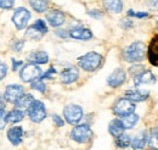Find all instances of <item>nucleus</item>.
Returning <instances> with one entry per match:
<instances>
[{
	"instance_id": "1",
	"label": "nucleus",
	"mask_w": 158,
	"mask_h": 150,
	"mask_svg": "<svg viewBox=\"0 0 158 150\" xmlns=\"http://www.w3.org/2000/svg\"><path fill=\"white\" fill-rule=\"evenodd\" d=\"M145 50H146V46L142 42H134L128 48H125V50L123 53L124 60L128 62L142 61L145 57Z\"/></svg>"
},
{
	"instance_id": "4",
	"label": "nucleus",
	"mask_w": 158,
	"mask_h": 150,
	"mask_svg": "<svg viewBox=\"0 0 158 150\" xmlns=\"http://www.w3.org/2000/svg\"><path fill=\"white\" fill-rule=\"evenodd\" d=\"M91 137H93L91 128L89 127V125H85V123L76 126L71 132V138L77 143H86L91 139Z\"/></svg>"
},
{
	"instance_id": "7",
	"label": "nucleus",
	"mask_w": 158,
	"mask_h": 150,
	"mask_svg": "<svg viewBox=\"0 0 158 150\" xmlns=\"http://www.w3.org/2000/svg\"><path fill=\"white\" fill-rule=\"evenodd\" d=\"M63 116L69 125H77L83 117V109L78 105H68L63 110Z\"/></svg>"
},
{
	"instance_id": "15",
	"label": "nucleus",
	"mask_w": 158,
	"mask_h": 150,
	"mask_svg": "<svg viewBox=\"0 0 158 150\" xmlns=\"http://www.w3.org/2000/svg\"><path fill=\"white\" fill-rule=\"evenodd\" d=\"M22 137H23V130L22 127H12L7 131V138L9 140L14 144V145H19L22 142Z\"/></svg>"
},
{
	"instance_id": "16",
	"label": "nucleus",
	"mask_w": 158,
	"mask_h": 150,
	"mask_svg": "<svg viewBox=\"0 0 158 150\" xmlns=\"http://www.w3.org/2000/svg\"><path fill=\"white\" fill-rule=\"evenodd\" d=\"M148 59L152 65L158 64V36L153 37L148 46Z\"/></svg>"
},
{
	"instance_id": "33",
	"label": "nucleus",
	"mask_w": 158,
	"mask_h": 150,
	"mask_svg": "<svg viewBox=\"0 0 158 150\" xmlns=\"http://www.w3.org/2000/svg\"><path fill=\"white\" fill-rule=\"evenodd\" d=\"M23 45H24V42L23 40H19V39H16L14 43H12V50L14 51H21V49L23 48Z\"/></svg>"
},
{
	"instance_id": "8",
	"label": "nucleus",
	"mask_w": 158,
	"mask_h": 150,
	"mask_svg": "<svg viewBox=\"0 0 158 150\" xmlns=\"http://www.w3.org/2000/svg\"><path fill=\"white\" fill-rule=\"evenodd\" d=\"M29 19H31V12L24 7L16 9L14 15H12V22L15 23L17 29H24Z\"/></svg>"
},
{
	"instance_id": "39",
	"label": "nucleus",
	"mask_w": 158,
	"mask_h": 150,
	"mask_svg": "<svg viewBox=\"0 0 158 150\" xmlns=\"http://www.w3.org/2000/svg\"><path fill=\"white\" fill-rule=\"evenodd\" d=\"M122 26H123L125 29H128V28H130V27L133 26V21H131V20H125V21H123Z\"/></svg>"
},
{
	"instance_id": "13",
	"label": "nucleus",
	"mask_w": 158,
	"mask_h": 150,
	"mask_svg": "<svg viewBox=\"0 0 158 150\" xmlns=\"http://www.w3.org/2000/svg\"><path fill=\"white\" fill-rule=\"evenodd\" d=\"M156 82V77L151 71H142L134 77V84L138 87L140 84H152Z\"/></svg>"
},
{
	"instance_id": "3",
	"label": "nucleus",
	"mask_w": 158,
	"mask_h": 150,
	"mask_svg": "<svg viewBox=\"0 0 158 150\" xmlns=\"http://www.w3.org/2000/svg\"><path fill=\"white\" fill-rule=\"evenodd\" d=\"M40 76H41V68L35 64L24 65L20 72L21 79L24 83H32L33 81L40 78Z\"/></svg>"
},
{
	"instance_id": "23",
	"label": "nucleus",
	"mask_w": 158,
	"mask_h": 150,
	"mask_svg": "<svg viewBox=\"0 0 158 150\" xmlns=\"http://www.w3.org/2000/svg\"><path fill=\"white\" fill-rule=\"evenodd\" d=\"M122 122H123V126H124V128L127 130H130V128H133L136 123H138L139 121V116L138 115H135V113H130V115H127V116H123V118L120 120Z\"/></svg>"
},
{
	"instance_id": "30",
	"label": "nucleus",
	"mask_w": 158,
	"mask_h": 150,
	"mask_svg": "<svg viewBox=\"0 0 158 150\" xmlns=\"http://www.w3.org/2000/svg\"><path fill=\"white\" fill-rule=\"evenodd\" d=\"M27 37L32 38V39H35V40H39L40 38L43 37V34L40 33V32H38L33 26H31L29 28H28V31H27V34H26Z\"/></svg>"
},
{
	"instance_id": "2",
	"label": "nucleus",
	"mask_w": 158,
	"mask_h": 150,
	"mask_svg": "<svg viewBox=\"0 0 158 150\" xmlns=\"http://www.w3.org/2000/svg\"><path fill=\"white\" fill-rule=\"evenodd\" d=\"M101 64H102V56L98 53H94V51L85 54L84 56L79 57L78 60L79 67L85 70V71H89V72L98 70L101 66Z\"/></svg>"
},
{
	"instance_id": "11",
	"label": "nucleus",
	"mask_w": 158,
	"mask_h": 150,
	"mask_svg": "<svg viewBox=\"0 0 158 150\" xmlns=\"http://www.w3.org/2000/svg\"><path fill=\"white\" fill-rule=\"evenodd\" d=\"M46 20L52 26V27H60L61 24L64 23L66 21V16L62 11L60 10H51L50 12L46 14Z\"/></svg>"
},
{
	"instance_id": "37",
	"label": "nucleus",
	"mask_w": 158,
	"mask_h": 150,
	"mask_svg": "<svg viewBox=\"0 0 158 150\" xmlns=\"http://www.w3.org/2000/svg\"><path fill=\"white\" fill-rule=\"evenodd\" d=\"M52 120H54V122L57 125V127H62V126L64 125V121L60 117L59 115H54V116H52Z\"/></svg>"
},
{
	"instance_id": "31",
	"label": "nucleus",
	"mask_w": 158,
	"mask_h": 150,
	"mask_svg": "<svg viewBox=\"0 0 158 150\" xmlns=\"http://www.w3.org/2000/svg\"><path fill=\"white\" fill-rule=\"evenodd\" d=\"M14 4H15V0H1L0 9H5V10L12 9L14 7Z\"/></svg>"
},
{
	"instance_id": "34",
	"label": "nucleus",
	"mask_w": 158,
	"mask_h": 150,
	"mask_svg": "<svg viewBox=\"0 0 158 150\" xmlns=\"http://www.w3.org/2000/svg\"><path fill=\"white\" fill-rule=\"evenodd\" d=\"M6 113L4 110L0 111V131L5 128V125H6Z\"/></svg>"
},
{
	"instance_id": "10",
	"label": "nucleus",
	"mask_w": 158,
	"mask_h": 150,
	"mask_svg": "<svg viewBox=\"0 0 158 150\" xmlns=\"http://www.w3.org/2000/svg\"><path fill=\"white\" fill-rule=\"evenodd\" d=\"M125 78H127V73L123 68H116L107 79V83L110 87L112 88H117L119 86H122L124 82H125Z\"/></svg>"
},
{
	"instance_id": "42",
	"label": "nucleus",
	"mask_w": 158,
	"mask_h": 150,
	"mask_svg": "<svg viewBox=\"0 0 158 150\" xmlns=\"http://www.w3.org/2000/svg\"><path fill=\"white\" fill-rule=\"evenodd\" d=\"M56 34L57 36H60L61 38H66L67 36H69L67 32H64V31H56Z\"/></svg>"
},
{
	"instance_id": "18",
	"label": "nucleus",
	"mask_w": 158,
	"mask_h": 150,
	"mask_svg": "<svg viewBox=\"0 0 158 150\" xmlns=\"http://www.w3.org/2000/svg\"><path fill=\"white\" fill-rule=\"evenodd\" d=\"M28 60H29L32 64L43 65V64H46V62L49 61V55H48L45 51H35V53L29 54Z\"/></svg>"
},
{
	"instance_id": "32",
	"label": "nucleus",
	"mask_w": 158,
	"mask_h": 150,
	"mask_svg": "<svg viewBox=\"0 0 158 150\" xmlns=\"http://www.w3.org/2000/svg\"><path fill=\"white\" fill-rule=\"evenodd\" d=\"M130 73L133 75V77H135V76H138L139 73H141L142 71H145L143 70V66H141V65H135V66H133V67H130Z\"/></svg>"
},
{
	"instance_id": "21",
	"label": "nucleus",
	"mask_w": 158,
	"mask_h": 150,
	"mask_svg": "<svg viewBox=\"0 0 158 150\" xmlns=\"http://www.w3.org/2000/svg\"><path fill=\"white\" fill-rule=\"evenodd\" d=\"M146 140H147V135H146V132L142 131L140 132L139 134H136L135 137H134V139L131 140V147H133V149L134 150H140L142 149L143 147H145V144H146Z\"/></svg>"
},
{
	"instance_id": "35",
	"label": "nucleus",
	"mask_w": 158,
	"mask_h": 150,
	"mask_svg": "<svg viewBox=\"0 0 158 150\" xmlns=\"http://www.w3.org/2000/svg\"><path fill=\"white\" fill-rule=\"evenodd\" d=\"M88 14H89L91 17H94V19H96V20L101 19V17L103 16V14H102L100 10H91V11H89Z\"/></svg>"
},
{
	"instance_id": "41",
	"label": "nucleus",
	"mask_w": 158,
	"mask_h": 150,
	"mask_svg": "<svg viewBox=\"0 0 158 150\" xmlns=\"http://www.w3.org/2000/svg\"><path fill=\"white\" fill-rule=\"evenodd\" d=\"M148 14L147 12H135L134 14V17H138V19H143V17H147Z\"/></svg>"
},
{
	"instance_id": "12",
	"label": "nucleus",
	"mask_w": 158,
	"mask_h": 150,
	"mask_svg": "<svg viewBox=\"0 0 158 150\" xmlns=\"http://www.w3.org/2000/svg\"><path fill=\"white\" fill-rule=\"evenodd\" d=\"M79 77V71L77 67H68V68H64L62 72H61V81L62 83L64 84H71L73 82H76Z\"/></svg>"
},
{
	"instance_id": "17",
	"label": "nucleus",
	"mask_w": 158,
	"mask_h": 150,
	"mask_svg": "<svg viewBox=\"0 0 158 150\" xmlns=\"http://www.w3.org/2000/svg\"><path fill=\"white\" fill-rule=\"evenodd\" d=\"M106 10L113 14H119L123 10V2L122 0H102Z\"/></svg>"
},
{
	"instance_id": "9",
	"label": "nucleus",
	"mask_w": 158,
	"mask_h": 150,
	"mask_svg": "<svg viewBox=\"0 0 158 150\" xmlns=\"http://www.w3.org/2000/svg\"><path fill=\"white\" fill-rule=\"evenodd\" d=\"M23 93H24V90H23V87L22 86H20V84H10L5 89L4 99L6 101H9V103L15 104Z\"/></svg>"
},
{
	"instance_id": "43",
	"label": "nucleus",
	"mask_w": 158,
	"mask_h": 150,
	"mask_svg": "<svg viewBox=\"0 0 158 150\" xmlns=\"http://www.w3.org/2000/svg\"><path fill=\"white\" fill-rule=\"evenodd\" d=\"M150 5H151L152 7L158 9V0H151V1H150Z\"/></svg>"
},
{
	"instance_id": "29",
	"label": "nucleus",
	"mask_w": 158,
	"mask_h": 150,
	"mask_svg": "<svg viewBox=\"0 0 158 150\" xmlns=\"http://www.w3.org/2000/svg\"><path fill=\"white\" fill-rule=\"evenodd\" d=\"M32 88L35 89V90H38V92H40V93H44L46 87H45V83L43 82V79L38 78V79H35V81L32 82Z\"/></svg>"
},
{
	"instance_id": "36",
	"label": "nucleus",
	"mask_w": 158,
	"mask_h": 150,
	"mask_svg": "<svg viewBox=\"0 0 158 150\" xmlns=\"http://www.w3.org/2000/svg\"><path fill=\"white\" fill-rule=\"evenodd\" d=\"M6 73H7V66H6L5 64L0 62V81H1L2 78H5Z\"/></svg>"
},
{
	"instance_id": "44",
	"label": "nucleus",
	"mask_w": 158,
	"mask_h": 150,
	"mask_svg": "<svg viewBox=\"0 0 158 150\" xmlns=\"http://www.w3.org/2000/svg\"><path fill=\"white\" fill-rule=\"evenodd\" d=\"M4 100H5V99L0 96V111L4 110V108H5V103H4Z\"/></svg>"
},
{
	"instance_id": "6",
	"label": "nucleus",
	"mask_w": 158,
	"mask_h": 150,
	"mask_svg": "<svg viewBox=\"0 0 158 150\" xmlns=\"http://www.w3.org/2000/svg\"><path fill=\"white\" fill-rule=\"evenodd\" d=\"M134 111H135L134 101H131V100H129L127 98H120L113 105V113H116L117 116H120V117L130 115Z\"/></svg>"
},
{
	"instance_id": "40",
	"label": "nucleus",
	"mask_w": 158,
	"mask_h": 150,
	"mask_svg": "<svg viewBox=\"0 0 158 150\" xmlns=\"http://www.w3.org/2000/svg\"><path fill=\"white\" fill-rule=\"evenodd\" d=\"M22 64H23L22 61H17V60H15V59H14V60H12V70H14V71H16V70L19 68V66H21Z\"/></svg>"
},
{
	"instance_id": "26",
	"label": "nucleus",
	"mask_w": 158,
	"mask_h": 150,
	"mask_svg": "<svg viewBox=\"0 0 158 150\" xmlns=\"http://www.w3.org/2000/svg\"><path fill=\"white\" fill-rule=\"evenodd\" d=\"M131 143V139H130V135L128 134H120L118 137H116V144L119 148H128Z\"/></svg>"
},
{
	"instance_id": "19",
	"label": "nucleus",
	"mask_w": 158,
	"mask_h": 150,
	"mask_svg": "<svg viewBox=\"0 0 158 150\" xmlns=\"http://www.w3.org/2000/svg\"><path fill=\"white\" fill-rule=\"evenodd\" d=\"M125 98L129 99V100H131V101H134V103H136V101H143V100H146L148 98V93L147 92H141V90H138V89H135V90H128V92H125Z\"/></svg>"
},
{
	"instance_id": "27",
	"label": "nucleus",
	"mask_w": 158,
	"mask_h": 150,
	"mask_svg": "<svg viewBox=\"0 0 158 150\" xmlns=\"http://www.w3.org/2000/svg\"><path fill=\"white\" fill-rule=\"evenodd\" d=\"M148 145H150L151 149L158 150V128L151 132L150 139H148Z\"/></svg>"
},
{
	"instance_id": "28",
	"label": "nucleus",
	"mask_w": 158,
	"mask_h": 150,
	"mask_svg": "<svg viewBox=\"0 0 158 150\" xmlns=\"http://www.w3.org/2000/svg\"><path fill=\"white\" fill-rule=\"evenodd\" d=\"M33 27L38 31V32H40L43 36L48 32V27H46V24H45V22H44V20H37L35 22H34V24H33Z\"/></svg>"
},
{
	"instance_id": "20",
	"label": "nucleus",
	"mask_w": 158,
	"mask_h": 150,
	"mask_svg": "<svg viewBox=\"0 0 158 150\" xmlns=\"http://www.w3.org/2000/svg\"><path fill=\"white\" fill-rule=\"evenodd\" d=\"M124 126H123V122L120 120H113L110 122V126H108V132L113 135V137H118L120 134L124 133Z\"/></svg>"
},
{
	"instance_id": "14",
	"label": "nucleus",
	"mask_w": 158,
	"mask_h": 150,
	"mask_svg": "<svg viewBox=\"0 0 158 150\" xmlns=\"http://www.w3.org/2000/svg\"><path fill=\"white\" fill-rule=\"evenodd\" d=\"M68 34L73 39H79V40H89L93 38L91 31L88 28H83V27H76V28L71 29Z\"/></svg>"
},
{
	"instance_id": "5",
	"label": "nucleus",
	"mask_w": 158,
	"mask_h": 150,
	"mask_svg": "<svg viewBox=\"0 0 158 150\" xmlns=\"http://www.w3.org/2000/svg\"><path fill=\"white\" fill-rule=\"evenodd\" d=\"M27 110H28V116H29L32 122L39 123V122H41L46 117L45 105L41 101H39V100H34Z\"/></svg>"
},
{
	"instance_id": "22",
	"label": "nucleus",
	"mask_w": 158,
	"mask_h": 150,
	"mask_svg": "<svg viewBox=\"0 0 158 150\" xmlns=\"http://www.w3.org/2000/svg\"><path fill=\"white\" fill-rule=\"evenodd\" d=\"M33 101H34V98H33V95L23 93L20 96V98H19V100L15 103V105H16L19 109H28Z\"/></svg>"
},
{
	"instance_id": "38",
	"label": "nucleus",
	"mask_w": 158,
	"mask_h": 150,
	"mask_svg": "<svg viewBox=\"0 0 158 150\" xmlns=\"http://www.w3.org/2000/svg\"><path fill=\"white\" fill-rule=\"evenodd\" d=\"M55 73H56V70H55L54 67H50V68H49V71H48V72H45L41 78H49V79H50V78H52V75H55Z\"/></svg>"
},
{
	"instance_id": "25",
	"label": "nucleus",
	"mask_w": 158,
	"mask_h": 150,
	"mask_svg": "<svg viewBox=\"0 0 158 150\" xmlns=\"http://www.w3.org/2000/svg\"><path fill=\"white\" fill-rule=\"evenodd\" d=\"M29 4L37 12H44L49 7V0H29Z\"/></svg>"
},
{
	"instance_id": "24",
	"label": "nucleus",
	"mask_w": 158,
	"mask_h": 150,
	"mask_svg": "<svg viewBox=\"0 0 158 150\" xmlns=\"http://www.w3.org/2000/svg\"><path fill=\"white\" fill-rule=\"evenodd\" d=\"M23 117H24V113H23V111H21L20 109L12 110L9 113H6V121L10 123H17V122L23 120Z\"/></svg>"
}]
</instances>
